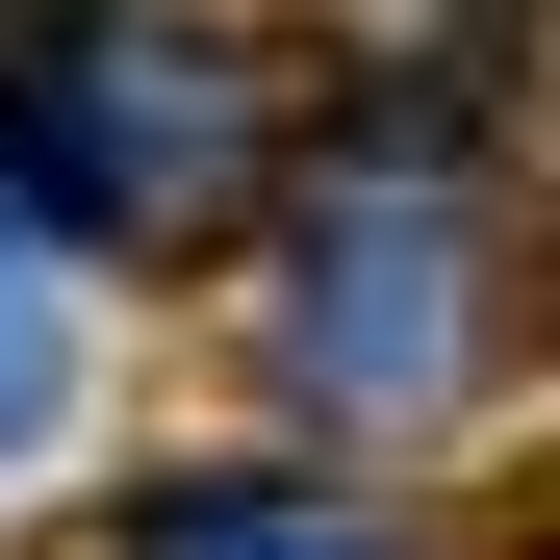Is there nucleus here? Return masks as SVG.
<instances>
[{"label": "nucleus", "instance_id": "nucleus-1", "mask_svg": "<svg viewBox=\"0 0 560 560\" xmlns=\"http://www.w3.org/2000/svg\"><path fill=\"white\" fill-rule=\"evenodd\" d=\"M280 383H306L331 433H433L458 383L510 357V178L458 103H357L306 153V205H280Z\"/></svg>", "mask_w": 560, "mask_h": 560}, {"label": "nucleus", "instance_id": "nucleus-2", "mask_svg": "<svg viewBox=\"0 0 560 560\" xmlns=\"http://www.w3.org/2000/svg\"><path fill=\"white\" fill-rule=\"evenodd\" d=\"M255 51L205 0H26L0 26V205H26L77 280H153L255 205Z\"/></svg>", "mask_w": 560, "mask_h": 560}, {"label": "nucleus", "instance_id": "nucleus-3", "mask_svg": "<svg viewBox=\"0 0 560 560\" xmlns=\"http://www.w3.org/2000/svg\"><path fill=\"white\" fill-rule=\"evenodd\" d=\"M103 560H408V510L331 485V458H178L103 510Z\"/></svg>", "mask_w": 560, "mask_h": 560}, {"label": "nucleus", "instance_id": "nucleus-4", "mask_svg": "<svg viewBox=\"0 0 560 560\" xmlns=\"http://www.w3.org/2000/svg\"><path fill=\"white\" fill-rule=\"evenodd\" d=\"M51 408H77V255L0 205V458H51Z\"/></svg>", "mask_w": 560, "mask_h": 560}]
</instances>
